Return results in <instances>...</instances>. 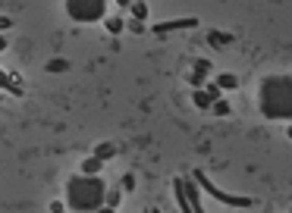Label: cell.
<instances>
[{
  "mask_svg": "<svg viewBox=\"0 0 292 213\" xmlns=\"http://www.w3.org/2000/svg\"><path fill=\"white\" fill-rule=\"evenodd\" d=\"M258 103L267 119H292V76H270L258 88Z\"/></svg>",
  "mask_w": 292,
  "mask_h": 213,
  "instance_id": "cell-1",
  "label": "cell"
},
{
  "mask_svg": "<svg viewBox=\"0 0 292 213\" xmlns=\"http://www.w3.org/2000/svg\"><path fill=\"white\" fill-rule=\"evenodd\" d=\"M104 194H107V185L101 175H72L66 182V201L76 213H95L101 204H104Z\"/></svg>",
  "mask_w": 292,
  "mask_h": 213,
  "instance_id": "cell-2",
  "label": "cell"
},
{
  "mask_svg": "<svg viewBox=\"0 0 292 213\" xmlns=\"http://www.w3.org/2000/svg\"><path fill=\"white\" fill-rule=\"evenodd\" d=\"M66 13L72 22L88 25V22H101L107 13V0H66Z\"/></svg>",
  "mask_w": 292,
  "mask_h": 213,
  "instance_id": "cell-3",
  "label": "cell"
},
{
  "mask_svg": "<svg viewBox=\"0 0 292 213\" xmlns=\"http://www.w3.org/2000/svg\"><path fill=\"white\" fill-rule=\"evenodd\" d=\"M195 179L201 182V188H208V191L214 194V198H220V201H226V204H236V207H254V201H248V198H226L223 191H217V188H214V182L208 179L205 172H195Z\"/></svg>",
  "mask_w": 292,
  "mask_h": 213,
  "instance_id": "cell-4",
  "label": "cell"
},
{
  "mask_svg": "<svg viewBox=\"0 0 292 213\" xmlns=\"http://www.w3.org/2000/svg\"><path fill=\"white\" fill-rule=\"evenodd\" d=\"M195 25H198V19H176V22L154 25V31H157V34H167V31H173V28H195Z\"/></svg>",
  "mask_w": 292,
  "mask_h": 213,
  "instance_id": "cell-5",
  "label": "cell"
},
{
  "mask_svg": "<svg viewBox=\"0 0 292 213\" xmlns=\"http://www.w3.org/2000/svg\"><path fill=\"white\" fill-rule=\"evenodd\" d=\"M208 41H211L214 47H226V44H232V34H229V31H217V28H211V31H208Z\"/></svg>",
  "mask_w": 292,
  "mask_h": 213,
  "instance_id": "cell-6",
  "label": "cell"
},
{
  "mask_svg": "<svg viewBox=\"0 0 292 213\" xmlns=\"http://www.w3.org/2000/svg\"><path fill=\"white\" fill-rule=\"evenodd\" d=\"M95 157L101 160V163H104V160H113V157H116V145L104 141V145H98V148H95Z\"/></svg>",
  "mask_w": 292,
  "mask_h": 213,
  "instance_id": "cell-7",
  "label": "cell"
},
{
  "mask_svg": "<svg viewBox=\"0 0 292 213\" xmlns=\"http://www.w3.org/2000/svg\"><path fill=\"white\" fill-rule=\"evenodd\" d=\"M44 69H47L50 76H53V73H57V76H60V73H69V60H63V57H53V60H47V66H44Z\"/></svg>",
  "mask_w": 292,
  "mask_h": 213,
  "instance_id": "cell-8",
  "label": "cell"
},
{
  "mask_svg": "<svg viewBox=\"0 0 292 213\" xmlns=\"http://www.w3.org/2000/svg\"><path fill=\"white\" fill-rule=\"evenodd\" d=\"M104 28L110 34H120L126 28V19H120V16H104Z\"/></svg>",
  "mask_w": 292,
  "mask_h": 213,
  "instance_id": "cell-9",
  "label": "cell"
},
{
  "mask_svg": "<svg viewBox=\"0 0 292 213\" xmlns=\"http://www.w3.org/2000/svg\"><path fill=\"white\" fill-rule=\"evenodd\" d=\"M217 88H226V91L239 88V76H232V73H220V76H217Z\"/></svg>",
  "mask_w": 292,
  "mask_h": 213,
  "instance_id": "cell-10",
  "label": "cell"
},
{
  "mask_svg": "<svg viewBox=\"0 0 292 213\" xmlns=\"http://www.w3.org/2000/svg\"><path fill=\"white\" fill-rule=\"evenodd\" d=\"M101 166H104V163H101L98 157H88L85 163H82V169H79V172H82V175H98V169H101Z\"/></svg>",
  "mask_w": 292,
  "mask_h": 213,
  "instance_id": "cell-11",
  "label": "cell"
},
{
  "mask_svg": "<svg viewBox=\"0 0 292 213\" xmlns=\"http://www.w3.org/2000/svg\"><path fill=\"white\" fill-rule=\"evenodd\" d=\"M192 100H195V106H198V110H211V103H214V100H211V97L201 91V88H195V97H192Z\"/></svg>",
  "mask_w": 292,
  "mask_h": 213,
  "instance_id": "cell-12",
  "label": "cell"
},
{
  "mask_svg": "<svg viewBox=\"0 0 292 213\" xmlns=\"http://www.w3.org/2000/svg\"><path fill=\"white\" fill-rule=\"evenodd\" d=\"M129 10H132V19H138V22L148 19V4H141V0H135V4H132Z\"/></svg>",
  "mask_w": 292,
  "mask_h": 213,
  "instance_id": "cell-13",
  "label": "cell"
},
{
  "mask_svg": "<svg viewBox=\"0 0 292 213\" xmlns=\"http://www.w3.org/2000/svg\"><path fill=\"white\" fill-rule=\"evenodd\" d=\"M0 88H7V91H13V94H22V88L19 85H16L7 73H0Z\"/></svg>",
  "mask_w": 292,
  "mask_h": 213,
  "instance_id": "cell-14",
  "label": "cell"
},
{
  "mask_svg": "<svg viewBox=\"0 0 292 213\" xmlns=\"http://www.w3.org/2000/svg\"><path fill=\"white\" fill-rule=\"evenodd\" d=\"M211 110H214L217 116H229V100H223V97H220V100H214V103H211Z\"/></svg>",
  "mask_w": 292,
  "mask_h": 213,
  "instance_id": "cell-15",
  "label": "cell"
},
{
  "mask_svg": "<svg viewBox=\"0 0 292 213\" xmlns=\"http://www.w3.org/2000/svg\"><path fill=\"white\" fill-rule=\"evenodd\" d=\"M120 191H135V175L132 172H126L120 179Z\"/></svg>",
  "mask_w": 292,
  "mask_h": 213,
  "instance_id": "cell-16",
  "label": "cell"
},
{
  "mask_svg": "<svg viewBox=\"0 0 292 213\" xmlns=\"http://www.w3.org/2000/svg\"><path fill=\"white\" fill-rule=\"evenodd\" d=\"M120 198H123V191H116V188H113V191H107V194H104V204H107V207H116V204H120Z\"/></svg>",
  "mask_w": 292,
  "mask_h": 213,
  "instance_id": "cell-17",
  "label": "cell"
},
{
  "mask_svg": "<svg viewBox=\"0 0 292 213\" xmlns=\"http://www.w3.org/2000/svg\"><path fill=\"white\" fill-rule=\"evenodd\" d=\"M205 94L211 100H220V88H217V82H205Z\"/></svg>",
  "mask_w": 292,
  "mask_h": 213,
  "instance_id": "cell-18",
  "label": "cell"
},
{
  "mask_svg": "<svg viewBox=\"0 0 292 213\" xmlns=\"http://www.w3.org/2000/svg\"><path fill=\"white\" fill-rule=\"evenodd\" d=\"M195 73L198 76H208L211 73V60H195Z\"/></svg>",
  "mask_w": 292,
  "mask_h": 213,
  "instance_id": "cell-19",
  "label": "cell"
},
{
  "mask_svg": "<svg viewBox=\"0 0 292 213\" xmlns=\"http://www.w3.org/2000/svg\"><path fill=\"white\" fill-rule=\"evenodd\" d=\"M126 28H129L132 34H144V22H138V19H129V22H126Z\"/></svg>",
  "mask_w": 292,
  "mask_h": 213,
  "instance_id": "cell-20",
  "label": "cell"
},
{
  "mask_svg": "<svg viewBox=\"0 0 292 213\" xmlns=\"http://www.w3.org/2000/svg\"><path fill=\"white\" fill-rule=\"evenodd\" d=\"M189 85H192V88H201V85H205V76H198V73H192V76H189Z\"/></svg>",
  "mask_w": 292,
  "mask_h": 213,
  "instance_id": "cell-21",
  "label": "cell"
},
{
  "mask_svg": "<svg viewBox=\"0 0 292 213\" xmlns=\"http://www.w3.org/2000/svg\"><path fill=\"white\" fill-rule=\"evenodd\" d=\"M50 213H66V204L63 201H50Z\"/></svg>",
  "mask_w": 292,
  "mask_h": 213,
  "instance_id": "cell-22",
  "label": "cell"
},
{
  "mask_svg": "<svg viewBox=\"0 0 292 213\" xmlns=\"http://www.w3.org/2000/svg\"><path fill=\"white\" fill-rule=\"evenodd\" d=\"M13 28V19L10 16H0V31H10Z\"/></svg>",
  "mask_w": 292,
  "mask_h": 213,
  "instance_id": "cell-23",
  "label": "cell"
},
{
  "mask_svg": "<svg viewBox=\"0 0 292 213\" xmlns=\"http://www.w3.org/2000/svg\"><path fill=\"white\" fill-rule=\"evenodd\" d=\"M95 213H116V210H113V207H107V204H101V207H98Z\"/></svg>",
  "mask_w": 292,
  "mask_h": 213,
  "instance_id": "cell-24",
  "label": "cell"
},
{
  "mask_svg": "<svg viewBox=\"0 0 292 213\" xmlns=\"http://www.w3.org/2000/svg\"><path fill=\"white\" fill-rule=\"evenodd\" d=\"M7 47H10V41H7V38H4V34H0V53H4V50H7Z\"/></svg>",
  "mask_w": 292,
  "mask_h": 213,
  "instance_id": "cell-25",
  "label": "cell"
},
{
  "mask_svg": "<svg viewBox=\"0 0 292 213\" xmlns=\"http://www.w3.org/2000/svg\"><path fill=\"white\" fill-rule=\"evenodd\" d=\"M116 7H132V0H116Z\"/></svg>",
  "mask_w": 292,
  "mask_h": 213,
  "instance_id": "cell-26",
  "label": "cell"
},
{
  "mask_svg": "<svg viewBox=\"0 0 292 213\" xmlns=\"http://www.w3.org/2000/svg\"><path fill=\"white\" fill-rule=\"evenodd\" d=\"M144 213H160V210L157 207H144Z\"/></svg>",
  "mask_w": 292,
  "mask_h": 213,
  "instance_id": "cell-27",
  "label": "cell"
},
{
  "mask_svg": "<svg viewBox=\"0 0 292 213\" xmlns=\"http://www.w3.org/2000/svg\"><path fill=\"white\" fill-rule=\"evenodd\" d=\"M289 138H292V126H289Z\"/></svg>",
  "mask_w": 292,
  "mask_h": 213,
  "instance_id": "cell-28",
  "label": "cell"
}]
</instances>
